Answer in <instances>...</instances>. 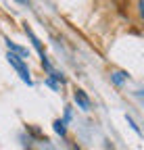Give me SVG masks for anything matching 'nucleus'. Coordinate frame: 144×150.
I'll return each instance as SVG.
<instances>
[{
  "label": "nucleus",
  "instance_id": "4",
  "mask_svg": "<svg viewBox=\"0 0 144 150\" xmlns=\"http://www.w3.org/2000/svg\"><path fill=\"white\" fill-rule=\"evenodd\" d=\"M9 48H13L15 52H19V54H25V48H21V46H17V44H13V42H9Z\"/></svg>",
  "mask_w": 144,
  "mask_h": 150
},
{
  "label": "nucleus",
  "instance_id": "5",
  "mask_svg": "<svg viewBox=\"0 0 144 150\" xmlns=\"http://www.w3.org/2000/svg\"><path fill=\"white\" fill-rule=\"evenodd\" d=\"M113 79H115L117 83H121V81L125 79V73H115V75H113Z\"/></svg>",
  "mask_w": 144,
  "mask_h": 150
},
{
  "label": "nucleus",
  "instance_id": "3",
  "mask_svg": "<svg viewBox=\"0 0 144 150\" xmlns=\"http://www.w3.org/2000/svg\"><path fill=\"white\" fill-rule=\"evenodd\" d=\"M55 129L63 136V134H65V123H63V121H55Z\"/></svg>",
  "mask_w": 144,
  "mask_h": 150
},
{
  "label": "nucleus",
  "instance_id": "1",
  "mask_svg": "<svg viewBox=\"0 0 144 150\" xmlns=\"http://www.w3.org/2000/svg\"><path fill=\"white\" fill-rule=\"evenodd\" d=\"M9 63L17 69V73L21 75V79L27 83V86H31V77H29V71H27V67H25V63L21 61V56H17V54H13V52H9Z\"/></svg>",
  "mask_w": 144,
  "mask_h": 150
},
{
  "label": "nucleus",
  "instance_id": "2",
  "mask_svg": "<svg viewBox=\"0 0 144 150\" xmlns=\"http://www.w3.org/2000/svg\"><path fill=\"white\" fill-rule=\"evenodd\" d=\"M73 96H75V102L84 108V110H88L90 108V98L86 96V94L82 92V90H75V94H73Z\"/></svg>",
  "mask_w": 144,
  "mask_h": 150
}]
</instances>
